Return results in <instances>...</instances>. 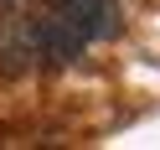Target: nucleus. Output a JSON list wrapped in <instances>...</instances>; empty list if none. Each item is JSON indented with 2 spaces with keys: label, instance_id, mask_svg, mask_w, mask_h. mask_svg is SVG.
Segmentation results:
<instances>
[{
  "label": "nucleus",
  "instance_id": "nucleus-1",
  "mask_svg": "<svg viewBox=\"0 0 160 150\" xmlns=\"http://www.w3.org/2000/svg\"><path fill=\"white\" fill-rule=\"evenodd\" d=\"M57 16H62L83 42H108V36L124 31L119 0H57Z\"/></svg>",
  "mask_w": 160,
  "mask_h": 150
},
{
  "label": "nucleus",
  "instance_id": "nucleus-2",
  "mask_svg": "<svg viewBox=\"0 0 160 150\" xmlns=\"http://www.w3.org/2000/svg\"><path fill=\"white\" fill-rule=\"evenodd\" d=\"M36 26V57H42V62H52V67H67V62H78V57H83V36L72 31V26L62 21V16H42V21H31Z\"/></svg>",
  "mask_w": 160,
  "mask_h": 150
}]
</instances>
